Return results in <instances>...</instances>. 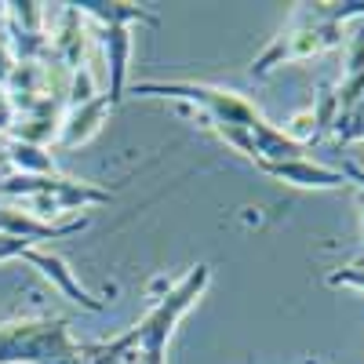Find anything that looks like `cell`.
Listing matches in <instances>:
<instances>
[{"mask_svg":"<svg viewBox=\"0 0 364 364\" xmlns=\"http://www.w3.org/2000/svg\"><path fill=\"white\" fill-rule=\"evenodd\" d=\"M306 11H299L288 33H281V41H273L262 58L252 66V77H266L277 63L288 58H306L321 48H331L339 41V26L353 15H364V4H302Z\"/></svg>","mask_w":364,"mask_h":364,"instance_id":"1","label":"cell"},{"mask_svg":"<svg viewBox=\"0 0 364 364\" xmlns=\"http://www.w3.org/2000/svg\"><path fill=\"white\" fill-rule=\"evenodd\" d=\"M84 364V350H77L66 336V321H26L0 328V364Z\"/></svg>","mask_w":364,"mask_h":364,"instance_id":"2","label":"cell"},{"mask_svg":"<svg viewBox=\"0 0 364 364\" xmlns=\"http://www.w3.org/2000/svg\"><path fill=\"white\" fill-rule=\"evenodd\" d=\"M262 168L266 175H277V178H288V182H299V186H321V190H331V186H346V175L343 171H331L324 164H314L306 157L299 161H281V164H255Z\"/></svg>","mask_w":364,"mask_h":364,"instance_id":"3","label":"cell"}]
</instances>
